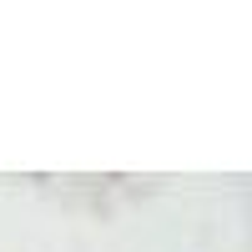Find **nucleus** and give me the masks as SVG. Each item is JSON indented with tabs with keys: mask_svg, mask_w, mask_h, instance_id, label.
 <instances>
[]
</instances>
